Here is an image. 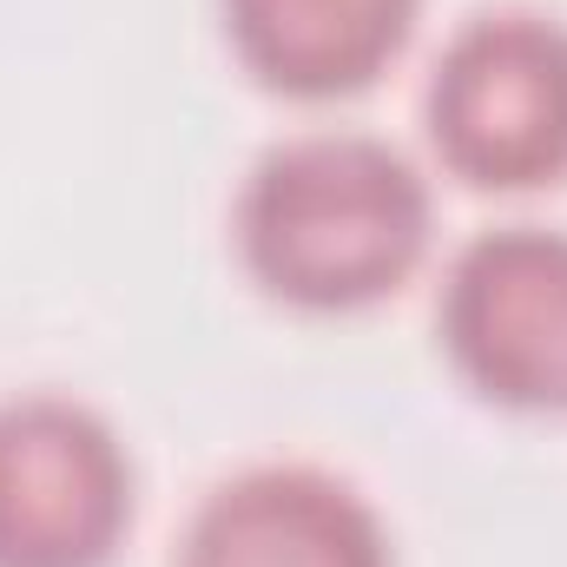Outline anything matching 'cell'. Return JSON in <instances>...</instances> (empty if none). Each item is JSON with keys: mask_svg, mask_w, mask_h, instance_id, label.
<instances>
[{"mask_svg": "<svg viewBox=\"0 0 567 567\" xmlns=\"http://www.w3.org/2000/svg\"><path fill=\"white\" fill-rule=\"evenodd\" d=\"M238 251L284 303H377L429 251V185L396 145L363 133L284 140L238 192Z\"/></svg>", "mask_w": 567, "mask_h": 567, "instance_id": "6da1fadb", "label": "cell"}, {"mask_svg": "<svg viewBox=\"0 0 567 567\" xmlns=\"http://www.w3.org/2000/svg\"><path fill=\"white\" fill-rule=\"evenodd\" d=\"M429 140L482 192L567 178V27L535 7L462 20L429 73Z\"/></svg>", "mask_w": 567, "mask_h": 567, "instance_id": "7a4b0ae2", "label": "cell"}, {"mask_svg": "<svg viewBox=\"0 0 567 567\" xmlns=\"http://www.w3.org/2000/svg\"><path fill=\"white\" fill-rule=\"evenodd\" d=\"M449 363L508 410H567V231L495 225L442 278Z\"/></svg>", "mask_w": 567, "mask_h": 567, "instance_id": "3957f363", "label": "cell"}, {"mask_svg": "<svg viewBox=\"0 0 567 567\" xmlns=\"http://www.w3.org/2000/svg\"><path fill=\"white\" fill-rule=\"evenodd\" d=\"M126 522L133 462L86 403H0V567H106Z\"/></svg>", "mask_w": 567, "mask_h": 567, "instance_id": "277c9868", "label": "cell"}, {"mask_svg": "<svg viewBox=\"0 0 567 567\" xmlns=\"http://www.w3.org/2000/svg\"><path fill=\"white\" fill-rule=\"evenodd\" d=\"M178 567H390V542L350 482L265 462L198 502Z\"/></svg>", "mask_w": 567, "mask_h": 567, "instance_id": "5b68a950", "label": "cell"}, {"mask_svg": "<svg viewBox=\"0 0 567 567\" xmlns=\"http://www.w3.org/2000/svg\"><path fill=\"white\" fill-rule=\"evenodd\" d=\"M423 0H225L238 60L290 100L370 86L410 40Z\"/></svg>", "mask_w": 567, "mask_h": 567, "instance_id": "8992f818", "label": "cell"}]
</instances>
